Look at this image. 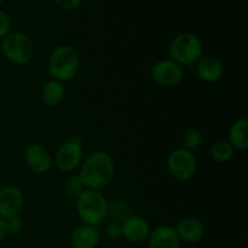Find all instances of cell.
<instances>
[{
  "label": "cell",
  "instance_id": "6da1fadb",
  "mask_svg": "<svg viewBox=\"0 0 248 248\" xmlns=\"http://www.w3.org/2000/svg\"><path fill=\"white\" fill-rule=\"evenodd\" d=\"M115 174V164L110 155L103 150L91 153L81 165L78 177L85 189L101 191L111 183Z\"/></svg>",
  "mask_w": 248,
  "mask_h": 248
},
{
  "label": "cell",
  "instance_id": "7a4b0ae2",
  "mask_svg": "<svg viewBox=\"0 0 248 248\" xmlns=\"http://www.w3.org/2000/svg\"><path fill=\"white\" fill-rule=\"evenodd\" d=\"M51 79L68 82L77 77L80 69V57L70 45H60L51 52L47 64Z\"/></svg>",
  "mask_w": 248,
  "mask_h": 248
},
{
  "label": "cell",
  "instance_id": "3957f363",
  "mask_svg": "<svg viewBox=\"0 0 248 248\" xmlns=\"http://www.w3.org/2000/svg\"><path fill=\"white\" fill-rule=\"evenodd\" d=\"M75 206L82 224L98 227L108 217V200L101 191L85 189L77 198Z\"/></svg>",
  "mask_w": 248,
  "mask_h": 248
},
{
  "label": "cell",
  "instance_id": "277c9868",
  "mask_svg": "<svg viewBox=\"0 0 248 248\" xmlns=\"http://www.w3.org/2000/svg\"><path fill=\"white\" fill-rule=\"evenodd\" d=\"M170 57L182 67L194 65L203 55V44L200 36L194 33H181L170 44Z\"/></svg>",
  "mask_w": 248,
  "mask_h": 248
},
{
  "label": "cell",
  "instance_id": "5b68a950",
  "mask_svg": "<svg viewBox=\"0 0 248 248\" xmlns=\"http://www.w3.org/2000/svg\"><path fill=\"white\" fill-rule=\"evenodd\" d=\"M1 52L9 62L24 65L33 60L35 47L28 35L21 31H11L1 39Z\"/></svg>",
  "mask_w": 248,
  "mask_h": 248
},
{
  "label": "cell",
  "instance_id": "8992f818",
  "mask_svg": "<svg viewBox=\"0 0 248 248\" xmlns=\"http://www.w3.org/2000/svg\"><path fill=\"white\" fill-rule=\"evenodd\" d=\"M167 170L174 179L181 182L193 178L198 170V162L194 154L183 148L172 150L167 156Z\"/></svg>",
  "mask_w": 248,
  "mask_h": 248
},
{
  "label": "cell",
  "instance_id": "52a82bcc",
  "mask_svg": "<svg viewBox=\"0 0 248 248\" xmlns=\"http://www.w3.org/2000/svg\"><path fill=\"white\" fill-rule=\"evenodd\" d=\"M150 77L153 81L159 86L171 89L178 86L183 81L184 70L182 65L169 58V60L157 61L152 67Z\"/></svg>",
  "mask_w": 248,
  "mask_h": 248
},
{
  "label": "cell",
  "instance_id": "ba28073f",
  "mask_svg": "<svg viewBox=\"0 0 248 248\" xmlns=\"http://www.w3.org/2000/svg\"><path fill=\"white\" fill-rule=\"evenodd\" d=\"M84 159V149L81 142L74 140H65L58 148L55 155V164L61 171L72 172L80 166Z\"/></svg>",
  "mask_w": 248,
  "mask_h": 248
},
{
  "label": "cell",
  "instance_id": "9c48e42d",
  "mask_svg": "<svg viewBox=\"0 0 248 248\" xmlns=\"http://www.w3.org/2000/svg\"><path fill=\"white\" fill-rule=\"evenodd\" d=\"M24 162L29 171L35 174L46 173L52 166V157L40 143H31L24 150Z\"/></svg>",
  "mask_w": 248,
  "mask_h": 248
},
{
  "label": "cell",
  "instance_id": "30bf717a",
  "mask_svg": "<svg viewBox=\"0 0 248 248\" xmlns=\"http://www.w3.org/2000/svg\"><path fill=\"white\" fill-rule=\"evenodd\" d=\"M23 193L14 186L0 189V218L7 219L19 213L23 207Z\"/></svg>",
  "mask_w": 248,
  "mask_h": 248
},
{
  "label": "cell",
  "instance_id": "8fae6325",
  "mask_svg": "<svg viewBox=\"0 0 248 248\" xmlns=\"http://www.w3.org/2000/svg\"><path fill=\"white\" fill-rule=\"evenodd\" d=\"M121 228H123L124 239L132 244H140L148 240L152 232L149 223L145 218L133 215H131L121 223Z\"/></svg>",
  "mask_w": 248,
  "mask_h": 248
},
{
  "label": "cell",
  "instance_id": "7c38bea8",
  "mask_svg": "<svg viewBox=\"0 0 248 248\" xmlns=\"http://www.w3.org/2000/svg\"><path fill=\"white\" fill-rule=\"evenodd\" d=\"M179 240L186 244H198L205 235V225L199 218L186 217L179 220L174 227Z\"/></svg>",
  "mask_w": 248,
  "mask_h": 248
},
{
  "label": "cell",
  "instance_id": "4fadbf2b",
  "mask_svg": "<svg viewBox=\"0 0 248 248\" xmlns=\"http://www.w3.org/2000/svg\"><path fill=\"white\" fill-rule=\"evenodd\" d=\"M195 69L198 77L207 84L219 81L224 73L222 62L213 56H202L195 63Z\"/></svg>",
  "mask_w": 248,
  "mask_h": 248
},
{
  "label": "cell",
  "instance_id": "5bb4252c",
  "mask_svg": "<svg viewBox=\"0 0 248 248\" xmlns=\"http://www.w3.org/2000/svg\"><path fill=\"white\" fill-rule=\"evenodd\" d=\"M181 240L172 225H160L150 232L148 237L149 248H179Z\"/></svg>",
  "mask_w": 248,
  "mask_h": 248
},
{
  "label": "cell",
  "instance_id": "9a60e30c",
  "mask_svg": "<svg viewBox=\"0 0 248 248\" xmlns=\"http://www.w3.org/2000/svg\"><path fill=\"white\" fill-rule=\"evenodd\" d=\"M101 234L97 227L82 224L73 230L70 235V247L72 248H96L98 246Z\"/></svg>",
  "mask_w": 248,
  "mask_h": 248
},
{
  "label": "cell",
  "instance_id": "2e32d148",
  "mask_svg": "<svg viewBox=\"0 0 248 248\" xmlns=\"http://www.w3.org/2000/svg\"><path fill=\"white\" fill-rule=\"evenodd\" d=\"M65 89L63 82L50 79L41 87V99L47 107H57L64 101Z\"/></svg>",
  "mask_w": 248,
  "mask_h": 248
},
{
  "label": "cell",
  "instance_id": "e0dca14e",
  "mask_svg": "<svg viewBox=\"0 0 248 248\" xmlns=\"http://www.w3.org/2000/svg\"><path fill=\"white\" fill-rule=\"evenodd\" d=\"M228 142L235 150H246L248 148V120L240 118L230 126Z\"/></svg>",
  "mask_w": 248,
  "mask_h": 248
},
{
  "label": "cell",
  "instance_id": "ac0fdd59",
  "mask_svg": "<svg viewBox=\"0 0 248 248\" xmlns=\"http://www.w3.org/2000/svg\"><path fill=\"white\" fill-rule=\"evenodd\" d=\"M131 216V206L125 199L115 198L108 201V217L115 222L123 223L124 220Z\"/></svg>",
  "mask_w": 248,
  "mask_h": 248
},
{
  "label": "cell",
  "instance_id": "d6986e66",
  "mask_svg": "<svg viewBox=\"0 0 248 248\" xmlns=\"http://www.w3.org/2000/svg\"><path fill=\"white\" fill-rule=\"evenodd\" d=\"M235 149L227 140H220L213 143L211 148V156L218 164H225L232 159Z\"/></svg>",
  "mask_w": 248,
  "mask_h": 248
},
{
  "label": "cell",
  "instance_id": "ffe728a7",
  "mask_svg": "<svg viewBox=\"0 0 248 248\" xmlns=\"http://www.w3.org/2000/svg\"><path fill=\"white\" fill-rule=\"evenodd\" d=\"M181 143V148L189 150V152H193V150L200 148V145L202 144V133L198 128H188L182 135Z\"/></svg>",
  "mask_w": 248,
  "mask_h": 248
},
{
  "label": "cell",
  "instance_id": "44dd1931",
  "mask_svg": "<svg viewBox=\"0 0 248 248\" xmlns=\"http://www.w3.org/2000/svg\"><path fill=\"white\" fill-rule=\"evenodd\" d=\"M64 189H65V193H67V195H69L70 198L77 199L78 196H79L80 194L85 190V186H82V183H81V181H80L79 177L72 176L68 178Z\"/></svg>",
  "mask_w": 248,
  "mask_h": 248
},
{
  "label": "cell",
  "instance_id": "7402d4cb",
  "mask_svg": "<svg viewBox=\"0 0 248 248\" xmlns=\"http://www.w3.org/2000/svg\"><path fill=\"white\" fill-rule=\"evenodd\" d=\"M5 225H6L7 234H12V235L19 234L24 227L23 219H22L18 215L5 219Z\"/></svg>",
  "mask_w": 248,
  "mask_h": 248
},
{
  "label": "cell",
  "instance_id": "603a6c76",
  "mask_svg": "<svg viewBox=\"0 0 248 248\" xmlns=\"http://www.w3.org/2000/svg\"><path fill=\"white\" fill-rule=\"evenodd\" d=\"M12 22L9 14L0 9V39L5 38L9 33H11Z\"/></svg>",
  "mask_w": 248,
  "mask_h": 248
},
{
  "label": "cell",
  "instance_id": "cb8c5ba5",
  "mask_svg": "<svg viewBox=\"0 0 248 248\" xmlns=\"http://www.w3.org/2000/svg\"><path fill=\"white\" fill-rule=\"evenodd\" d=\"M106 234L109 239L118 240L123 237V228H121V223L111 220L108 225L106 227Z\"/></svg>",
  "mask_w": 248,
  "mask_h": 248
},
{
  "label": "cell",
  "instance_id": "d4e9b609",
  "mask_svg": "<svg viewBox=\"0 0 248 248\" xmlns=\"http://www.w3.org/2000/svg\"><path fill=\"white\" fill-rule=\"evenodd\" d=\"M56 5L64 11H73L80 7L82 0H55Z\"/></svg>",
  "mask_w": 248,
  "mask_h": 248
},
{
  "label": "cell",
  "instance_id": "484cf974",
  "mask_svg": "<svg viewBox=\"0 0 248 248\" xmlns=\"http://www.w3.org/2000/svg\"><path fill=\"white\" fill-rule=\"evenodd\" d=\"M7 230H6V225H5V219L0 218V242L4 241L5 237L7 236Z\"/></svg>",
  "mask_w": 248,
  "mask_h": 248
},
{
  "label": "cell",
  "instance_id": "4316f807",
  "mask_svg": "<svg viewBox=\"0 0 248 248\" xmlns=\"http://www.w3.org/2000/svg\"><path fill=\"white\" fill-rule=\"evenodd\" d=\"M4 1H5V0H0V4H2Z\"/></svg>",
  "mask_w": 248,
  "mask_h": 248
}]
</instances>
